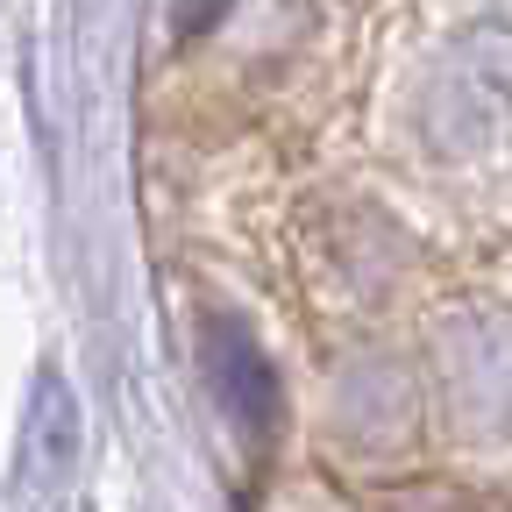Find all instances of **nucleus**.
Segmentation results:
<instances>
[{
	"instance_id": "1",
	"label": "nucleus",
	"mask_w": 512,
	"mask_h": 512,
	"mask_svg": "<svg viewBox=\"0 0 512 512\" xmlns=\"http://www.w3.org/2000/svg\"><path fill=\"white\" fill-rule=\"evenodd\" d=\"M214 384H221V406L235 413V427H242L249 441H264V434L278 427V377H271L264 349L242 342L235 328L214 335Z\"/></svg>"
}]
</instances>
